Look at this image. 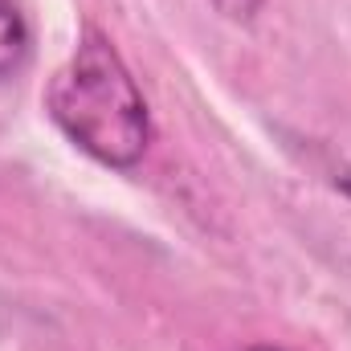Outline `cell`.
Masks as SVG:
<instances>
[{
    "instance_id": "obj_4",
    "label": "cell",
    "mask_w": 351,
    "mask_h": 351,
    "mask_svg": "<svg viewBox=\"0 0 351 351\" xmlns=\"http://www.w3.org/2000/svg\"><path fill=\"white\" fill-rule=\"evenodd\" d=\"M335 184H339V192H343V196L351 200V172H343L339 180H335Z\"/></svg>"
},
{
    "instance_id": "obj_1",
    "label": "cell",
    "mask_w": 351,
    "mask_h": 351,
    "mask_svg": "<svg viewBox=\"0 0 351 351\" xmlns=\"http://www.w3.org/2000/svg\"><path fill=\"white\" fill-rule=\"evenodd\" d=\"M49 119L106 168H135L152 143V114L119 49L90 29L45 94Z\"/></svg>"
},
{
    "instance_id": "obj_5",
    "label": "cell",
    "mask_w": 351,
    "mask_h": 351,
    "mask_svg": "<svg viewBox=\"0 0 351 351\" xmlns=\"http://www.w3.org/2000/svg\"><path fill=\"white\" fill-rule=\"evenodd\" d=\"M250 351H278V348H250Z\"/></svg>"
},
{
    "instance_id": "obj_2",
    "label": "cell",
    "mask_w": 351,
    "mask_h": 351,
    "mask_svg": "<svg viewBox=\"0 0 351 351\" xmlns=\"http://www.w3.org/2000/svg\"><path fill=\"white\" fill-rule=\"evenodd\" d=\"M29 58V25L12 0H0V78H12Z\"/></svg>"
},
{
    "instance_id": "obj_3",
    "label": "cell",
    "mask_w": 351,
    "mask_h": 351,
    "mask_svg": "<svg viewBox=\"0 0 351 351\" xmlns=\"http://www.w3.org/2000/svg\"><path fill=\"white\" fill-rule=\"evenodd\" d=\"M229 21H254L258 16V8H262V0H213Z\"/></svg>"
}]
</instances>
